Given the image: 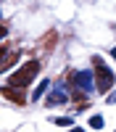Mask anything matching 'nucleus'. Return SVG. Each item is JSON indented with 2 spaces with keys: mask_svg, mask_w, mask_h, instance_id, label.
<instances>
[{
  "mask_svg": "<svg viewBox=\"0 0 116 132\" xmlns=\"http://www.w3.org/2000/svg\"><path fill=\"white\" fill-rule=\"evenodd\" d=\"M19 90H21V87H8V90H5V98H8L11 103H16V106H24V103H26V98L21 95Z\"/></svg>",
  "mask_w": 116,
  "mask_h": 132,
  "instance_id": "39448f33",
  "label": "nucleus"
},
{
  "mask_svg": "<svg viewBox=\"0 0 116 132\" xmlns=\"http://www.w3.org/2000/svg\"><path fill=\"white\" fill-rule=\"evenodd\" d=\"M71 132H84V129L82 127H71Z\"/></svg>",
  "mask_w": 116,
  "mask_h": 132,
  "instance_id": "f8f14e48",
  "label": "nucleus"
},
{
  "mask_svg": "<svg viewBox=\"0 0 116 132\" xmlns=\"http://www.w3.org/2000/svg\"><path fill=\"white\" fill-rule=\"evenodd\" d=\"M5 35H8V32H5V27H0V40H3Z\"/></svg>",
  "mask_w": 116,
  "mask_h": 132,
  "instance_id": "9b49d317",
  "label": "nucleus"
},
{
  "mask_svg": "<svg viewBox=\"0 0 116 132\" xmlns=\"http://www.w3.org/2000/svg\"><path fill=\"white\" fill-rule=\"evenodd\" d=\"M50 90V79H42L37 87H34V93H32V101H37V98H42V95H45Z\"/></svg>",
  "mask_w": 116,
  "mask_h": 132,
  "instance_id": "423d86ee",
  "label": "nucleus"
},
{
  "mask_svg": "<svg viewBox=\"0 0 116 132\" xmlns=\"http://www.w3.org/2000/svg\"><path fill=\"white\" fill-rule=\"evenodd\" d=\"M92 63H95V85H98V93L111 90V85H113V71H111L98 56L92 58Z\"/></svg>",
  "mask_w": 116,
  "mask_h": 132,
  "instance_id": "f03ea898",
  "label": "nucleus"
},
{
  "mask_svg": "<svg viewBox=\"0 0 116 132\" xmlns=\"http://www.w3.org/2000/svg\"><path fill=\"white\" fill-rule=\"evenodd\" d=\"M103 124H105V122H103V116H100V114L90 116V127H92V129H103Z\"/></svg>",
  "mask_w": 116,
  "mask_h": 132,
  "instance_id": "1a4fd4ad",
  "label": "nucleus"
},
{
  "mask_svg": "<svg viewBox=\"0 0 116 132\" xmlns=\"http://www.w3.org/2000/svg\"><path fill=\"white\" fill-rule=\"evenodd\" d=\"M37 71H40V63H37V61H26L21 69H16L13 74L8 77V85H11V87H26L32 79H34Z\"/></svg>",
  "mask_w": 116,
  "mask_h": 132,
  "instance_id": "f257e3e1",
  "label": "nucleus"
},
{
  "mask_svg": "<svg viewBox=\"0 0 116 132\" xmlns=\"http://www.w3.org/2000/svg\"><path fill=\"white\" fill-rule=\"evenodd\" d=\"M0 56H8V53H5V50H3V48H0Z\"/></svg>",
  "mask_w": 116,
  "mask_h": 132,
  "instance_id": "4468645a",
  "label": "nucleus"
},
{
  "mask_svg": "<svg viewBox=\"0 0 116 132\" xmlns=\"http://www.w3.org/2000/svg\"><path fill=\"white\" fill-rule=\"evenodd\" d=\"M16 61H19L16 53H8V58H5V61H0V71H5L8 66H11V63H16Z\"/></svg>",
  "mask_w": 116,
  "mask_h": 132,
  "instance_id": "6e6552de",
  "label": "nucleus"
},
{
  "mask_svg": "<svg viewBox=\"0 0 116 132\" xmlns=\"http://www.w3.org/2000/svg\"><path fill=\"white\" fill-rule=\"evenodd\" d=\"M71 82H74V87L77 90H82V93H92L95 87V71H90V69H79V71H74L71 74Z\"/></svg>",
  "mask_w": 116,
  "mask_h": 132,
  "instance_id": "7ed1b4c3",
  "label": "nucleus"
},
{
  "mask_svg": "<svg viewBox=\"0 0 116 132\" xmlns=\"http://www.w3.org/2000/svg\"><path fill=\"white\" fill-rule=\"evenodd\" d=\"M69 101V90H66V82H56L50 90V98H48V106H61Z\"/></svg>",
  "mask_w": 116,
  "mask_h": 132,
  "instance_id": "20e7f679",
  "label": "nucleus"
},
{
  "mask_svg": "<svg viewBox=\"0 0 116 132\" xmlns=\"http://www.w3.org/2000/svg\"><path fill=\"white\" fill-rule=\"evenodd\" d=\"M111 56H113V61H116V48H113V50H111Z\"/></svg>",
  "mask_w": 116,
  "mask_h": 132,
  "instance_id": "ddd939ff",
  "label": "nucleus"
},
{
  "mask_svg": "<svg viewBox=\"0 0 116 132\" xmlns=\"http://www.w3.org/2000/svg\"><path fill=\"white\" fill-rule=\"evenodd\" d=\"M105 101H108V103H116V93H111L108 98H105Z\"/></svg>",
  "mask_w": 116,
  "mask_h": 132,
  "instance_id": "9d476101",
  "label": "nucleus"
},
{
  "mask_svg": "<svg viewBox=\"0 0 116 132\" xmlns=\"http://www.w3.org/2000/svg\"><path fill=\"white\" fill-rule=\"evenodd\" d=\"M53 124H58V127H71L74 124V119L71 116H58V119H50Z\"/></svg>",
  "mask_w": 116,
  "mask_h": 132,
  "instance_id": "0eeeda50",
  "label": "nucleus"
}]
</instances>
